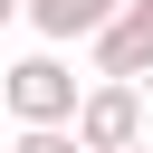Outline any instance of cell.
Instances as JSON below:
<instances>
[{
	"instance_id": "cell-5",
	"label": "cell",
	"mask_w": 153,
	"mask_h": 153,
	"mask_svg": "<svg viewBox=\"0 0 153 153\" xmlns=\"http://www.w3.org/2000/svg\"><path fill=\"white\" fill-rule=\"evenodd\" d=\"M10 153H86V134H76V124H29Z\"/></svg>"
},
{
	"instance_id": "cell-2",
	"label": "cell",
	"mask_w": 153,
	"mask_h": 153,
	"mask_svg": "<svg viewBox=\"0 0 153 153\" xmlns=\"http://www.w3.org/2000/svg\"><path fill=\"white\" fill-rule=\"evenodd\" d=\"M76 134H86V153H124V143H143V96H134V76H105V86H86V105H76Z\"/></svg>"
},
{
	"instance_id": "cell-6",
	"label": "cell",
	"mask_w": 153,
	"mask_h": 153,
	"mask_svg": "<svg viewBox=\"0 0 153 153\" xmlns=\"http://www.w3.org/2000/svg\"><path fill=\"white\" fill-rule=\"evenodd\" d=\"M10 19H29V0H0V29H10Z\"/></svg>"
},
{
	"instance_id": "cell-7",
	"label": "cell",
	"mask_w": 153,
	"mask_h": 153,
	"mask_svg": "<svg viewBox=\"0 0 153 153\" xmlns=\"http://www.w3.org/2000/svg\"><path fill=\"white\" fill-rule=\"evenodd\" d=\"M124 153H153V143H124Z\"/></svg>"
},
{
	"instance_id": "cell-1",
	"label": "cell",
	"mask_w": 153,
	"mask_h": 153,
	"mask_svg": "<svg viewBox=\"0 0 153 153\" xmlns=\"http://www.w3.org/2000/svg\"><path fill=\"white\" fill-rule=\"evenodd\" d=\"M0 96H10V115H19V124H76V105H86L67 57H19Z\"/></svg>"
},
{
	"instance_id": "cell-3",
	"label": "cell",
	"mask_w": 153,
	"mask_h": 153,
	"mask_svg": "<svg viewBox=\"0 0 153 153\" xmlns=\"http://www.w3.org/2000/svg\"><path fill=\"white\" fill-rule=\"evenodd\" d=\"M96 76H153V0H124L96 29Z\"/></svg>"
},
{
	"instance_id": "cell-4",
	"label": "cell",
	"mask_w": 153,
	"mask_h": 153,
	"mask_svg": "<svg viewBox=\"0 0 153 153\" xmlns=\"http://www.w3.org/2000/svg\"><path fill=\"white\" fill-rule=\"evenodd\" d=\"M124 0H29V29L38 38H96Z\"/></svg>"
}]
</instances>
